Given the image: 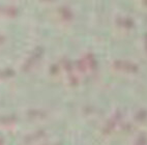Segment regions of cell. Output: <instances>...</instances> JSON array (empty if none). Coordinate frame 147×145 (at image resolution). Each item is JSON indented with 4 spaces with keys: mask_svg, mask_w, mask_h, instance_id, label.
Wrapping results in <instances>:
<instances>
[{
    "mask_svg": "<svg viewBox=\"0 0 147 145\" xmlns=\"http://www.w3.org/2000/svg\"><path fill=\"white\" fill-rule=\"evenodd\" d=\"M113 65L115 69L124 71H129V73H134V71H136L138 69V65L136 63L127 60H115Z\"/></svg>",
    "mask_w": 147,
    "mask_h": 145,
    "instance_id": "obj_1",
    "label": "cell"
},
{
    "mask_svg": "<svg viewBox=\"0 0 147 145\" xmlns=\"http://www.w3.org/2000/svg\"><path fill=\"white\" fill-rule=\"evenodd\" d=\"M119 23H120L121 25H124V26H129L127 24H129V26H131V24H133V22H131V20L129 18H120L119 19Z\"/></svg>",
    "mask_w": 147,
    "mask_h": 145,
    "instance_id": "obj_2",
    "label": "cell"
},
{
    "mask_svg": "<svg viewBox=\"0 0 147 145\" xmlns=\"http://www.w3.org/2000/svg\"><path fill=\"white\" fill-rule=\"evenodd\" d=\"M146 47H147V36H146Z\"/></svg>",
    "mask_w": 147,
    "mask_h": 145,
    "instance_id": "obj_3",
    "label": "cell"
}]
</instances>
